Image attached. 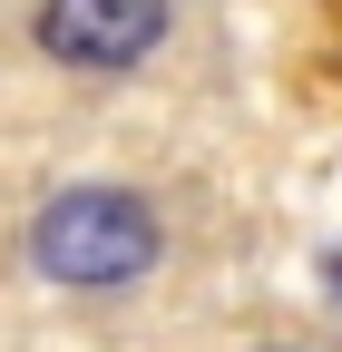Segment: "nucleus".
Wrapping results in <instances>:
<instances>
[{
	"label": "nucleus",
	"mask_w": 342,
	"mask_h": 352,
	"mask_svg": "<svg viewBox=\"0 0 342 352\" xmlns=\"http://www.w3.org/2000/svg\"><path fill=\"white\" fill-rule=\"evenodd\" d=\"M30 264L69 294H108V284H137L157 264V206L127 196V186H69L30 215Z\"/></svg>",
	"instance_id": "1"
},
{
	"label": "nucleus",
	"mask_w": 342,
	"mask_h": 352,
	"mask_svg": "<svg viewBox=\"0 0 342 352\" xmlns=\"http://www.w3.org/2000/svg\"><path fill=\"white\" fill-rule=\"evenodd\" d=\"M166 39V0H39V50L59 69H137Z\"/></svg>",
	"instance_id": "2"
}]
</instances>
